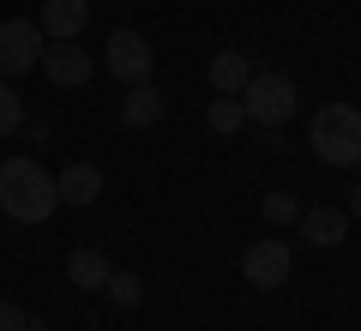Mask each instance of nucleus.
I'll return each mask as SVG.
<instances>
[{"instance_id":"1","label":"nucleus","mask_w":361,"mask_h":331,"mask_svg":"<svg viewBox=\"0 0 361 331\" xmlns=\"http://www.w3.org/2000/svg\"><path fill=\"white\" fill-rule=\"evenodd\" d=\"M61 193H54V175L37 163V157H6L0 163V211L13 223H49Z\"/></svg>"},{"instance_id":"2","label":"nucleus","mask_w":361,"mask_h":331,"mask_svg":"<svg viewBox=\"0 0 361 331\" xmlns=\"http://www.w3.org/2000/svg\"><path fill=\"white\" fill-rule=\"evenodd\" d=\"M307 145L319 163L331 169H355L361 163V109L355 102H319L307 121Z\"/></svg>"},{"instance_id":"3","label":"nucleus","mask_w":361,"mask_h":331,"mask_svg":"<svg viewBox=\"0 0 361 331\" xmlns=\"http://www.w3.org/2000/svg\"><path fill=\"white\" fill-rule=\"evenodd\" d=\"M241 109H247L253 127H283V121H295L301 90H295V78H289V73H253V78H247V90H241Z\"/></svg>"},{"instance_id":"4","label":"nucleus","mask_w":361,"mask_h":331,"mask_svg":"<svg viewBox=\"0 0 361 331\" xmlns=\"http://www.w3.org/2000/svg\"><path fill=\"white\" fill-rule=\"evenodd\" d=\"M42 49H49V37H42L37 18H0V78L18 85V78L42 61Z\"/></svg>"},{"instance_id":"5","label":"nucleus","mask_w":361,"mask_h":331,"mask_svg":"<svg viewBox=\"0 0 361 331\" xmlns=\"http://www.w3.org/2000/svg\"><path fill=\"white\" fill-rule=\"evenodd\" d=\"M109 78H121V85H145L157 66V49L139 37V30H109Z\"/></svg>"},{"instance_id":"6","label":"nucleus","mask_w":361,"mask_h":331,"mask_svg":"<svg viewBox=\"0 0 361 331\" xmlns=\"http://www.w3.org/2000/svg\"><path fill=\"white\" fill-rule=\"evenodd\" d=\"M289 271H295V253H289V241H253L241 253V277L253 283V289H283Z\"/></svg>"},{"instance_id":"7","label":"nucleus","mask_w":361,"mask_h":331,"mask_svg":"<svg viewBox=\"0 0 361 331\" xmlns=\"http://www.w3.org/2000/svg\"><path fill=\"white\" fill-rule=\"evenodd\" d=\"M37 66L49 73L54 90H78V85H90V78H97V61H90V49H78V42H49Z\"/></svg>"},{"instance_id":"8","label":"nucleus","mask_w":361,"mask_h":331,"mask_svg":"<svg viewBox=\"0 0 361 331\" xmlns=\"http://www.w3.org/2000/svg\"><path fill=\"white\" fill-rule=\"evenodd\" d=\"M42 37L49 42H78L90 25V0H42Z\"/></svg>"},{"instance_id":"9","label":"nucleus","mask_w":361,"mask_h":331,"mask_svg":"<svg viewBox=\"0 0 361 331\" xmlns=\"http://www.w3.org/2000/svg\"><path fill=\"white\" fill-rule=\"evenodd\" d=\"M169 115V102H163V90L145 78V85H127V97H121V127L127 133H145V127H157V121Z\"/></svg>"},{"instance_id":"10","label":"nucleus","mask_w":361,"mask_h":331,"mask_svg":"<svg viewBox=\"0 0 361 331\" xmlns=\"http://www.w3.org/2000/svg\"><path fill=\"white\" fill-rule=\"evenodd\" d=\"M301 241L307 247H343L349 241V211L343 205H313V211H301Z\"/></svg>"},{"instance_id":"11","label":"nucleus","mask_w":361,"mask_h":331,"mask_svg":"<svg viewBox=\"0 0 361 331\" xmlns=\"http://www.w3.org/2000/svg\"><path fill=\"white\" fill-rule=\"evenodd\" d=\"M54 193H61V205L85 211V205L103 199V169H97V163H66L61 175H54Z\"/></svg>"},{"instance_id":"12","label":"nucleus","mask_w":361,"mask_h":331,"mask_svg":"<svg viewBox=\"0 0 361 331\" xmlns=\"http://www.w3.org/2000/svg\"><path fill=\"white\" fill-rule=\"evenodd\" d=\"M247 78H253V61H247L241 49H217V54H211V66H205V85L217 90V97H241Z\"/></svg>"},{"instance_id":"13","label":"nucleus","mask_w":361,"mask_h":331,"mask_svg":"<svg viewBox=\"0 0 361 331\" xmlns=\"http://www.w3.org/2000/svg\"><path fill=\"white\" fill-rule=\"evenodd\" d=\"M109 253H97V247H78L73 259H66V277H73V289H97L103 295V283H109Z\"/></svg>"},{"instance_id":"14","label":"nucleus","mask_w":361,"mask_h":331,"mask_svg":"<svg viewBox=\"0 0 361 331\" xmlns=\"http://www.w3.org/2000/svg\"><path fill=\"white\" fill-rule=\"evenodd\" d=\"M205 127L217 133V139L241 133V127H247V109H241V97H211V109H205Z\"/></svg>"},{"instance_id":"15","label":"nucleus","mask_w":361,"mask_h":331,"mask_svg":"<svg viewBox=\"0 0 361 331\" xmlns=\"http://www.w3.org/2000/svg\"><path fill=\"white\" fill-rule=\"evenodd\" d=\"M103 295H109V307H121V313H133V307L145 301V283L133 277V271H109V283H103Z\"/></svg>"},{"instance_id":"16","label":"nucleus","mask_w":361,"mask_h":331,"mask_svg":"<svg viewBox=\"0 0 361 331\" xmlns=\"http://www.w3.org/2000/svg\"><path fill=\"white\" fill-rule=\"evenodd\" d=\"M18 127H25V97L13 78H0V139H13Z\"/></svg>"},{"instance_id":"17","label":"nucleus","mask_w":361,"mask_h":331,"mask_svg":"<svg viewBox=\"0 0 361 331\" xmlns=\"http://www.w3.org/2000/svg\"><path fill=\"white\" fill-rule=\"evenodd\" d=\"M259 211H265V223H277V229H283V223H301V199L295 193H265V205H259Z\"/></svg>"},{"instance_id":"18","label":"nucleus","mask_w":361,"mask_h":331,"mask_svg":"<svg viewBox=\"0 0 361 331\" xmlns=\"http://www.w3.org/2000/svg\"><path fill=\"white\" fill-rule=\"evenodd\" d=\"M0 331H30V313L13 301H0Z\"/></svg>"},{"instance_id":"19","label":"nucleus","mask_w":361,"mask_h":331,"mask_svg":"<svg viewBox=\"0 0 361 331\" xmlns=\"http://www.w3.org/2000/svg\"><path fill=\"white\" fill-rule=\"evenodd\" d=\"M349 217L361 223V181H355V193H349Z\"/></svg>"},{"instance_id":"20","label":"nucleus","mask_w":361,"mask_h":331,"mask_svg":"<svg viewBox=\"0 0 361 331\" xmlns=\"http://www.w3.org/2000/svg\"><path fill=\"white\" fill-rule=\"evenodd\" d=\"M355 289H361V283H355Z\"/></svg>"},{"instance_id":"21","label":"nucleus","mask_w":361,"mask_h":331,"mask_svg":"<svg viewBox=\"0 0 361 331\" xmlns=\"http://www.w3.org/2000/svg\"><path fill=\"white\" fill-rule=\"evenodd\" d=\"M30 331H37V325H30Z\"/></svg>"}]
</instances>
